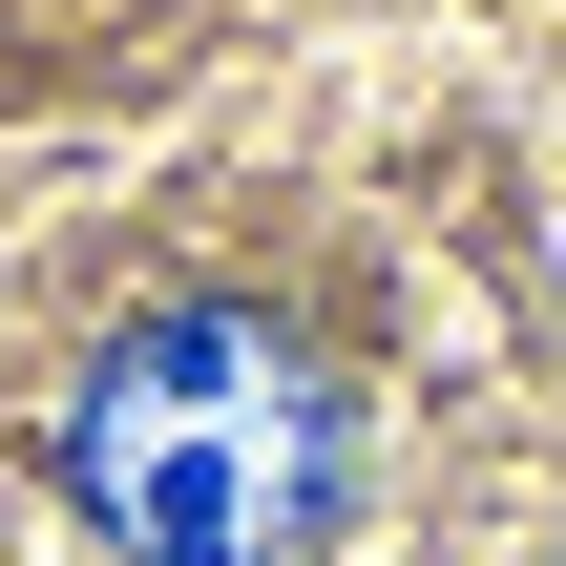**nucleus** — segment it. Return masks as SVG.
I'll use <instances>...</instances> for the list:
<instances>
[{"label":"nucleus","instance_id":"1","mask_svg":"<svg viewBox=\"0 0 566 566\" xmlns=\"http://www.w3.org/2000/svg\"><path fill=\"white\" fill-rule=\"evenodd\" d=\"M63 504L126 566H294L336 525V378L252 294H168L63 378Z\"/></svg>","mask_w":566,"mask_h":566}]
</instances>
